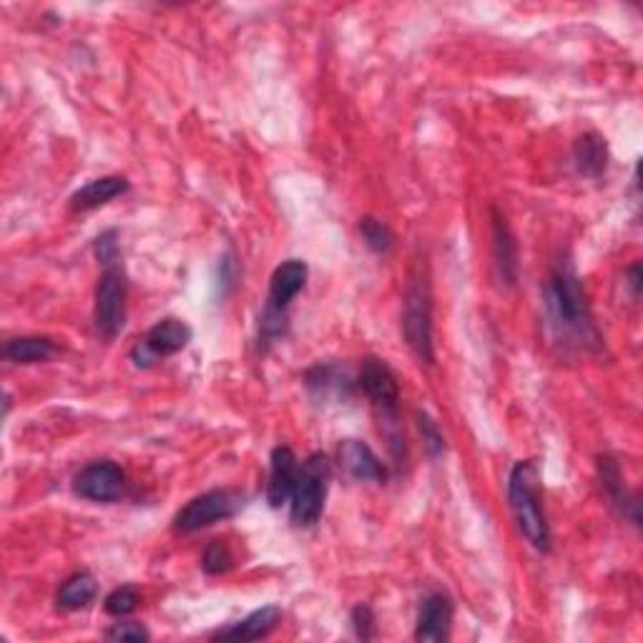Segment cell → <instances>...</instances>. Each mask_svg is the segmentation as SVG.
Returning <instances> with one entry per match:
<instances>
[{
  "label": "cell",
  "instance_id": "obj_1",
  "mask_svg": "<svg viewBox=\"0 0 643 643\" xmlns=\"http://www.w3.org/2000/svg\"><path fill=\"white\" fill-rule=\"evenodd\" d=\"M545 322L555 345L593 353L601 347V335L593 325L591 305L583 282L569 257L558 259L543 289Z\"/></svg>",
  "mask_w": 643,
  "mask_h": 643
},
{
  "label": "cell",
  "instance_id": "obj_2",
  "mask_svg": "<svg viewBox=\"0 0 643 643\" xmlns=\"http://www.w3.org/2000/svg\"><path fill=\"white\" fill-rule=\"evenodd\" d=\"M508 503L513 510L520 535L531 543L535 551L551 553V525H548L541 476H538L535 460H518L508 476Z\"/></svg>",
  "mask_w": 643,
  "mask_h": 643
},
{
  "label": "cell",
  "instance_id": "obj_3",
  "mask_svg": "<svg viewBox=\"0 0 643 643\" xmlns=\"http://www.w3.org/2000/svg\"><path fill=\"white\" fill-rule=\"evenodd\" d=\"M329 480H333V462L325 452H312L299 466L295 490L289 498V518L297 528H312L325 513Z\"/></svg>",
  "mask_w": 643,
  "mask_h": 643
},
{
  "label": "cell",
  "instance_id": "obj_4",
  "mask_svg": "<svg viewBox=\"0 0 643 643\" xmlns=\"http://www.w3.org/2000/svg\"><path fill=\"white\" fill-rule=\"evenodd\" d=\"M402 335L405 343L415 353V357L425 365L435 363V345H432V305L430 292L422 279L410 282L405 292V309H402Z\"/></svg>",
  "mask_w": 643,
  "mask_h": 643
},
{
  "label": "cell",
  "instance_id": "obj_5",
  "mask_svg": "<svg viewBox=\"0 0 643 643\" xmlns=\"http://www.w3.org/2000/svg\"><path fill=\"white\" fill-rule=\"evenodd\" d=\"M242 506L244 500L239 493H232V490H210V493L192 498L178 510L174 518V533L192 535L204 531V528L234 518L242 510Z\"/></svg>",
  "mask_w": 643,
  "mask_h": 643
},
{
  "label": "cell",
  "instance_id": "obj_6",
  "mask_svg": "<svg viewBox=\"0 0 643 643\" xmlns=\"http://www.w3.org/2000/svg\"><path fill=\"white\" fill-rule=\"evenodd\" d=\"M126 295L129 282L121 264L103 269L96 285V305H93V322H96L99 335L106 339L116 337L126 325Z\"/></svg>",
  "mask_w": 643,
  "mask_h": 643
},
{
  "label": "cell",
  "instance_id": "obj_7",
  "mask_svg": "<svg viewBox=\"0 0 643 643\" xmlns=\"http://www.w3.org/2000/svg\"><path fill=\"white\" fill-rule=\"evenodd\" d=\"M359 390L367 395V400L372 402L380 422L387 428H397V408H400V387H397L395 372L387 367L382 359H365L363 370L357 377Z\"/></svg>",
  "mask_w": 643,
  "mask_h": 643
},
{
  "label": "cell",
  "instance_id": "obj_8",
  "mask_svg": "<svg viewBox=\"0 0 643 643\" xmlns=\"http://www.w3.org/2000/svg\"><path fill=\"white\" fill-rule=\"evenodd\" d=\"M188 343H192V327L184 319L166 317L156 322L146 333V337L131 349V359H134L136 367H151L159 359L178 355L182 349H186Z\"/></svg>",
  "mask_w": 643,
  "mask_h": 643
},
{
  "label": "cell",
  "instance_id": "obj_9",
  "mask_svg": "<svg viewBox=\"0 0 643 643\" xmlns=\"http://www.w3.org/2000/svg\"><path fill=\"white\" fill-rule=\"evenodd\" d=\"M126 490V472L113 460H96L73 478V493L89 503H116Z\"/></svg>",
  "mask_w": 643,
  "mask_h": 643
},
{
  "label": "cell",
  "instance_id": "obj_10",
  "mask_svg": "<svg viewBox=\"0 0 643 643\" xmlns=\"http://www.w3.org/2000/svg\"><path fill=\"white\" fill-rule=\"evenodd\" d=\"M452 616H456V603L448 593H425L418 609V621H415V639L425 643H446L452 631Z\"/></svg>",
  "mask_w": 643,
  "mask_h": 643
},
{
  "label": "cell",
  "instance_id": "obj_11",
  "mask_svg": "<svg viewBox=\"0 0 643 643\" xmlns=\"http://www.w3.org/2000/svg\"><path fill=\"white\" fill-rule=\"evenodd\" d=\"M305 387L319 405L345 402L355 392V380L343 365L317 363L305 372Z\"/></svg>",
  "mask_w": 643,
  "mask_h": 643
},
{
  "label": "cell",
  "instance_id": "obj_12",
  "mask_svg": "<svg viewBox=\"0 0 643 643\" xmlns=\"http://www.w3.org/2000/svg\"><path fill=\"white\" fill-rule=\"evenodd\" d=\"M307 277H309L307 262H302V259L282 262L279 267L272 272L269 297H267V305H264V309L277 312V315H287L292 302H295L299 292L305 289Z\"/></svg>",
  "mask_w": 643,
  "mask_h": 643
},
{
  "label": "cell",
  "instance_id": "obj_13",
  "mask_svg": "<svg viewBox=\"0 0 643 643\" xmlns=\"http://www.w3.org/2000/svg\"><path fill=\"white\" fill-rule=\"evenodd\" d=\"M599 478H601V488L603 493H606L611 508L616 510V513L629 520L631 525H641V500L639 496H633L623 486V472L619 460L613 456H599Z\"/></svg>",
  "mask_w": 643,
  "mask_h": 643
},
{
  "label": "cell",
  "instance_id": "obj_14",
  "mask_svg": "<svg viewBox=\"0 0 643 643\" xmlns=\"http://www.w3.org/2000/svg\"><path fill=\"white\" fill-rule=\"evenodd\" d=\"M299 472V462L295 450L289 446H277L269 458V482H267V503L272 508H282L289 503L292 490H295Z\"/></svg>",
  "mask_w": 643,
  "mask_h": 643
},
{
  "label": "cell",
  "instance_id": "obj_15",
  "mask_svg": "<svg viewBox=\"0 0 643 643\" xmlns=\"http://www.w3.org/2000/svg\"><path fill=\"white\" fill-rule=\"evenodd\" d=\"M490 224H493V259L500 285L513 287L518 282V244L513 229L500 210H490Z\"/></svg>",
  "mask_w": 643,
  "mask_h": 643
},
{
  "label": "cell",
  "instance_id": "obj_16",
  "mask_svg": "<svg viewBox=\"0 0 643 643\" xmlns=\"http://www.w3.org/2000/svg\"><path fill=\"white\" fill-rule=\"evenodd\" d=\"M339 466L347 470V476H353L359 482H385L387 468L382 460L375 456V450L363 440H343L339 442Z\"/></svg>",
  "mask_w": 643,
  "mask_h": 643
},
{
  "label": "cell",
  "instance_id": "obj_17",
  "mask_svg": "<svg viewBox=\"0 0 643 643\" xmlns=\"http://www.w3.org/2000/svg\"><path fill=\"white\" fill-rule=\"evenodd\" d=\"M573 161L581 176L601 178L609 166V144L595 131H585L573 144Z\"/></svg>",
  "mask_w": 643,
  "mask_h": 643
},
{
  "label": "cell",
  "instance_id": "obj_18",
  "mask_svg": "<svg viewBox=\"0 0 643 643\" xmlns=\"http://www.w3.org/2000/svg\"><path fill=\"white\" fill-rule=\"evenodd\" d=\"M129 192V178L124 176H101L93 178L83 188H79L71 196V210L73 212H91L99 206L113 202L116 196H124Z\"/></svg>",
  "mask_w": 643,
  "mask_h": 643
},
{
  "label": "cell",
  "instance_id": "obj_19",
  "mask_svg": "<svg viewBox=\"0 0 643 643\" xmlns=\"http://www.w3.org/2000/svg\"><path fill=\"white\" fill-rule=\"evenodd\" d=\"M282 611L277 606H264L252 611L247 619L232 623L229 629H220L214 639H242V641H259L277 629Z\"/></svg>",
  "mask_w": 643,
  "mask_h": 643
},
{
  "label": "cell",
  "instance_id": "obj_20",
  "mask_svg": "<svg viewBox=\"0 0 643 643\" xmlns=\"http://www.w3.org/2000/svg\"><path fill=\"white\" fill-rule=\"evenodd\" d=\"M59 353L51 337H13L3 345V357L16 365H41Z\"/></svg>",
  "mask_w": 643,
  "mask_h": 643
},
{
  "label": "cell",
  "instance_id": "obj_21",
  "mask_svg": "<svg viewBox=\"0 0 643 643\" xmlns=\"http://www.w3.org/2000/svg\"><path fill=\"white\" fill-rule=\"evenodd\" d=\"M99 593V583L96 575L89 571L73 573L71 579H65L59 589V595H55V603H59L61 611H81L93 603Z\"/></svg>",
  "mask_w": 643,
  "mask_h": 643
},
{
  "label": "cell",
  "instance_id": "obj_22",
  "mask_svg": "<svg viewBox=\"0 0 643 643\" xmlns=\"http://www.w3.org/2000/svg\"><path fill=\"white\" fill-rule=\"evenodd\" d=\"M359 234H363L367 249L375 254H387L395 244L392 229L382 220H377V216H363V220H359Z\"/></svg>",
  "mask_w": 643,
  "mask_h": 643
},
{
  "label": "cell",
  "instance_id": "obj_23",
  "mask_svg": "<svg viewBox=\"0 0 643 643\" xmlns=\"http://www.w3.org/2000/svg\"><path fill=\"white\" fill-rule=\"evenodd\" d=\"M139 603H141V595H139V591L134 589V585H121V589L111 591L106 595V601H103V609H106V613L113 619H126L139 609Z\"/></svg>",
  "mask_w": 643,
  "mask_h": 643
},
{
  "label": "cell",
  "instance_id": "obj_24",
  "mask_svg": "<svg viewBox=\"0 0 643 643\" xmlns=\"http://www.w3.org/2000/svg\"><path fill=\"white\" fill-rule=\"evenodd\" d=\"M234 555L224 541H212L202 555V569L210 575H222L232 569Z\"/></svg>",
  "mask_w": 643,
  "mask_h": 643
},
{
  "label": "cell",
  "instance_id": "obj_25",
  "mask_svg": "<svg viewBox=\"0 0 643 643\" xmlns=\"http://www.w3.org/2000/svg\"><path fill=\"white\" fill-rule=\"evenodd\" d=\"M93 252H96V259L103 269L113 267V264H119L121 257V247H119V229H106L96 236V242H93Z\"/></svg>",
  "mask_w": 643,
  "mask_h": 643
},
{
  "label": "cell",
  "instance_id": "obj_26",
  "mask_svg": "<svg viewBox=\"0 0 643 643\" xmlns=\"http://www.w3.org/2000/svg\"><path fill=\"white\" fill-rule=\"evenodd\" d=\"M418 428H420V435H422V442H425V450H428V456L430 458H440L442 452H446V438H442L438 422H435L428 412H420L418 415Z\"/></svg>",
  "mask_w": 643,
  "mask_h": 643
},
{
  "label": "cell",
  "instance_id": "obj_27",
  "mask_svg": "<svg viewBox=\"0 0 643 643\" xmlns=\"http://www.w3.org/2000/svg\"><path fill=\"white\" fill-rule=\"evenodd\" d=\"M151 639V633L146 626H141L136 621H124V623H113L106 631V641H131V643H144Z\"/></svg>",
  "mask_w": 643,
  "mask_h": 643
},
{
  "label": "cell",
  "instance_id": "obj_28",
  "mask_svg": "<svg viewBox=\"0 0 643 643\" xmlns=\"http://www.w3.org/2000/svg\"><path fill=\"white\" fill-rule=\"evenodd\" d=\"M353 631L359 641L375 639V611L367 603H357L353 609Z\"/></svg>",
  "mask_w": 643,
  "mask_h": 643
},
{
  "label": "cell",
  "instance_id": "obj_29",
  "mask_svg": "<svg viewBox=\"0 0 643 643\" xmlns=\"http://www.w3.org/2000/svg\"><path fill=\"white\" fill-rule=\"evenodd\" d=\"M626 285L631 287V295L639 299L641 295V264H633V267L626 272Z\"/></svg>",
  "mask_w": 643,
  "mask_h": 643
}]
</instances>
